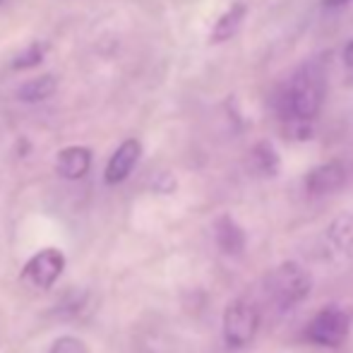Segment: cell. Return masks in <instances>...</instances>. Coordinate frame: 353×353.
<instances>
[{
    "label": "cell",
    "mask_w": 353,
    "mask_h": 353,
    "mask_svg": "<svg viewBox=\"0 0 353 353\" xmlns=\"http://www.w3.org/2000/svg\"><path fill=\"white\" fill-rule=\"evenodd\" d=\"M262 317L260 310L255 307V303L238 298L231 305L223 310V322H221V334L228 349H245L255 341L257 332H260Z\"/></svg>",
    "instance_id": "cell-3"
},
{
    "label": "cell",
    "mask_w": 353,
    "mask_h": 353,
    "mask_svg": "<svg viewBox=\"0 0 353 353\" xmlns=\"http://www.w3.org/2000/svg\"><path fill=\"white\" fill-rule=\"evenodd\" d=\"M349 181V168L344 161H327L310 168L305 176V192L312 197H327L341 190Z\"/></svg>",
    "instance_id": "cell-6"
},
{
    "label": "cell",
    "mask_w": 353,
    "mask_h": 353,
    "mask_svg": "<svg viewBox=\"0 0 353 353\" xmlns=\"http://www.w3.org/2000/svg\"><path fill=\"white\" fill-rule=\"evenodd\" d=\"M48 353H89V349L82 339H77V336H61V339L53 341V346Z\"/></svg>",
    "instance_id": "cell-15"
},
{
    "label": "cell",
    "mask_w": 353,
    "mask_h": 353,
    "mask_svg": "<svg viewBox=\"0 0 353 353\" xmlns=\"http://www.w3.org/2000/svg\"><path fill=\"white\" fill-rule=\"evenodd\" d=\"M351 332V317L336 305H327L312 315L305 327V339L325 349H339Z\"/></svg>",
    "instance_id": "cell-4"
},
{
    "label": "cell",
    "mask_w": 353,
    "mask_h": 353,
    "mask_svg": "<svg viewBox=\"0 0 353 353\" xmlns=\"http://www.w3.org/2000/svg\"><path fill=\"white\" fill-rule=\"evenodd\" d=\"M351 0H322V5H325L327 10H336V8H344V5H349Z\"/></svg>",
    "instance_id": "cell-17"
},
{
    "label": "cell",
    "mask_w": 353,
    "mask_h": 353,
    "mask_svg": "<svg viewBox=\"0 0 353 353\" xmlns=\"http://www.w3.org/2000/svg\"><path fill=\"white\" fill-rule=\"evenodd\" d=\"M327 92V68L322 61L301 65L279 99V113L286 123H312L317 118Z\"/></svg>",
    "instance_id": "cell-1"
},
{
    "label": "cell",
    "mask_w": 353,
    "mask_h": 353,
    "mask_svg": "<svg viewBox=\"0 0 353 353\" xmlns=\"http://www.w3.org/2000/svg\"><path fill=\"white\" fill-rule=\"evenodd\" d=\"M322 248L332 260H341L353 250V214L339 212L325 228Z\"/></svg>",
    "instance_id": "cell-7"
},
{
    "label": "cell",
    "mask_w": 353,
    "mask_h": 353,
    "mask_svg": "<svg viewBox=\"0 0 353 353\" xmlns=\"http://www.w3.org/2000/svg\"><path fill=\"white\" fill-rule=\"evenodd\" d=\"M92 168V149L87 147H65L56 159V171L65 181H79Z\"/></svg>",
    "instance_id": "cell-10"
},
{
    "label": "cell",
    "mask_w": 353,
    "mask_h": 353,
    "mask_svg": "<svg viewBox=\"0 0 353 353\" xmlns=\"http://www.w3.org/2000/svg\"><path fill=\"white\" fill-rule=\"evenodd\" d=\"M341 61H344V70H346V74H349V79H353V39L344 46Z\"/></svg>",
    "instance_id": "cell-16"
},
{
    "label": "cell",
    "mask_w": 353,
    "mask_h": 353,
    "mask_svg": "<svg viewBox=\"0 0 353 353\" xmlns=\"http://www.w3.org/2000/svg\"><path fill=\"white\" fill-rule=\"evenodd\" d=\"M56 92H58L56 74H41V77H34V79H29V82H24L14 94H17V99L24 103H39V101L51 99Z\"/></svg>",
    "instance_id": "cell-13"
},
{
    "label": "cell",
    "mask_w": 353,
    "mask_h": 353,
    "mask_svg": "<svg viewBox=\"0 0 353 353\" xmlns=\"http://www.w3.org/2000/svg\"><path fill=\"white\" fill-rule=\"evenodd\" d=\"M312 274L305 265L296 260H286L279 267L270 272L267 276V288H270V296L281 310L288 307H296L298 303H303L312 291Z\"/></svg>",
    "instance_id": "cell-2"
},
{
    "label": "cell",
    "mask_w": 353,
    "mask_h": 353,
    "mask_svg": "<svg viewBox=\"0 0 353 353\" xmlns=\"http://www.w3.org/2000/svg\"><path fill=\"white\" fill-rule=\"evenodd\" d=\"M140 157H142L140 140H135V137L125 140L111 154V159H108L106 171H103V181H106L108 185H118V183L128 181V176L135 171Z\"/></svg>",
    "instance_id": "cell-8"
},
{
    "label": "cell",
    "mask_w": 353,
    "mask_h": 353,
    "mask_svg": "<svg viewBox=\"0 0 353 353\" xmlns=\"http://www.w3.org/2000/svg\"><path fill=\"white\" fill-rule=\"evenodd\" d=\"M248 17V5L245 3H233L221 17L214 22L212 29V43H223V41H231L238 32L243 29V22Z\"/></svg>",
    "instance_id": "cell-12"
},
{
    "label": "cell",
    "mask_w": 353,
    "mask_h": 353,
    "mask_svg": "<svg viewBox=\"0 0 353 353\" xmlns=\"http://www.w3.org/2000/svg\"><path fill=\"white\" fill-rule=\"evenodd\" d=\"M48 43L46 41H32L22 53L12 58V70H32V68L41 65L46 58Z\"/></svg>",
    "instance_id": "cell-14"
},
{
    "label": "cell",
    "mask_w": 353,
    "mask_h": 353,
    "mask_svg": "<svg viewBox=\"0 0 353 353\" xmlns=\"http://www.w3.org/2000/svg\"><path fill=\"white\" fill-rule=\"evenodd\" d=\"M248 163H250V171L260 178H274L281 171V157L274 149L272 142H257L255 147L248 154Z\"/></svg>",
    "instance_id": "cell-11"
},
{
    "label": "cell",
    "mask_w": 353,
    "mask_h": 353,
    "mask_svg": "<svg viewBox=\"0 0 353 353\" xmlns=\"http://www.w3.org/2000/svg\"><path fill=\"white\" fill-rule=\"evenodd\" d=\"M63 270H65V255L56 248H46V250L37 252L32 260L24 265L22 270V281L32 283L34 288H51L53 283L61 279Z\"/></svg>",
    "instance_id": "cell-5"
},
{
    "label": "cell",
    "mask_w": 353,
    "mask_h": 353,
    "mask_svg": "<svg viewBox=\"0 0 353 353\" xmlns=\"http://www.w3.org/2000/svg\"><path fill=\"white\" fill-rule=\"evenodd\" d=\"M214 241H216L219 250L228 257H238L248 245V236L243 226L231 216V214H221L214 221Z\"/></svg>",
    "instance_id": "cell-9"
}]
</instances>
